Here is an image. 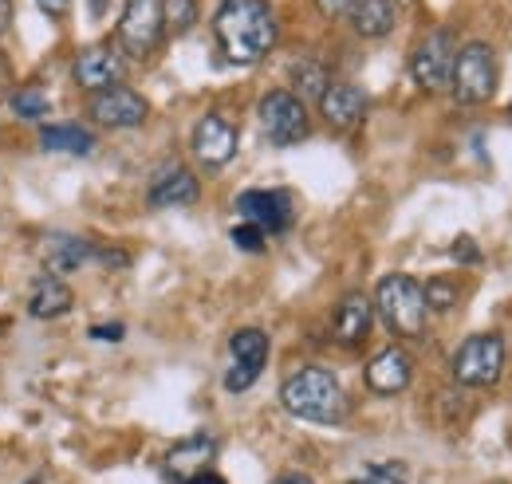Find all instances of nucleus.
<instances>
[{"label": "nucleus", "mask_w": 512, "mask_h": 484, "mask_svg": "<svg viewBox=\"0 0 512 484\" xmlns=\"http://www.w3.org/2000/svg\"><path fill=\"white\" fill-rule=\"evenodd\" d=\"M213 36L233 63H256L276 48V12L268 0H221L213 16Z\"/></svg>", "instance_id": "nucleus-1"}, {"label": "nucleus", "mask_w": 512, "mask_h": 484, "mask_svg": "<svg viewBox=\"0 0 512 484\" xmlns=\"http://www.w3.org/2000/svg\"><path fill=\"white\" fill-rule=\"evenodd\" d=\"M280 402L288 414L304 418V422L316 425H339L347 414V398H343V386L331 370L323 366H304L296 370L284 386H280Z\"/></svg>", "instance_id": "nucleus-2"}, {"label": "nucleus", "mask_w": 512, "mask_h": 484, "mask_svg": "<svg viewBox=\"0 0 512 484\" xmlns=\"http://www.w3.org/2000/svg\"><path fill=\"white\" fill-rule=\"evenodd\" d=\"M375 307H379L386 327L402 339H414L426 327V296H422V284L414 276H402V272L386 276L375 292Z\"/></svg>", "instance_id": "nucleus-3"}, {"label": "nucleus", "mask_w": 512, "mask_h": 484, "mask_svg": "<svg viewBox=\"0 0 512 484\" xmlns=\"http://www.w3.org/2000/svg\"><path fill=\"white\" fill-rule=\"evenodd\" d=\"M449 87H453V95H457L461 103H469V107L489 103L493 91H497V56H493V48L481 44V40L465 44V48L457 52V60H453V83H449Z\"/></svg>", "instance_id": "nucleus-4"}, {"label": "nucleus", "mask_w": 512, "mask_h": 484, "mask_svg": "<svg viewBox=\"0 0 512 484\" xmlns=\"http://www.w3.org/2000/svg\"><path fill=\"white\" fill-rule=\"evenodd\" d=\"M166 36V20H162V0H127L123 4V20H119V52H127L134 60L154 56V48Z\"/></svg>", "instance_id": "nucleus-5"}, {"label": "nucleus", "mask_w": 512, "mask_h": 484, "mask_svg": "<svg viewBox=\"0 0 512 484\" xmlns=\"http://www.w3.org/2000/svg\"><path fill=\"white\" fill-rule=\"evenodd\" d=\"M505 370L501 335H469L453 355V378L461 386H493Z\"/></svg>", "instance_id": "nucleus-6"}, {"label": "nucleus", "mask_w": 512, "mask_h": 484, "mask_svg": "<svg viewBox=\"0 0 512 484\" xmlns=\"http://www.w3.org/2000/svg\"><path fill=\"white\" fill-rule=\"evenodd\" d=\"M453 60H457L453 36H449V32H434V36H426V40L414 48V56H410V75H414V83H418L422 91L438 95V91H446L449 83H453Z\"/></svg>", "instance_id": "nucleus-7"}, {"label": "nucleus", "mask_w": 512, "mask_h": 484, "mask_svg": "<svg viewBox=\"0 0 512 484\" xmlns=\"http://www.w3.org/2000/svg\"><path fill=\"white\" fill-rule=\"evenodd\" d=\"M260 122L276 146H296L308 138V107L292 91H268L260 99Z\"/></svg>", "instance_id": "nucleus-8"}, {"label": "nucleus", "mask_w": 512, "mask_h": 484, "mask_svg": "<svg viewBox=\"0 0 512 484\" xmlns=\"http://www.w3.org/2000/svg\"><path fill=\"white\" fill-rule=\"evenodd\" d=\"M229 355H233V366L225 374V390L229 394H245L260 378V370L268 363V335L260 327H245L229 339Z\"/></svg>", "instance_id": "nucleus-9"}, {"label": "nucleus", "mask_w": 512, "mask_h": 484, "mask_svg": "<svg viewBox=\"0 0 512 484\" xmlns=\"http://www.w3.org/2000/svg\"><path fill=\"white\" fill-rule=\"evenodd\" d=\"M71 75H75V83H79L83 91L99 95V91H111V87L123 83L127 63H123V52H119L115 44H91V48H83V52L75 56Z\"/></svg>", "instance_id": "nucleus-10"}, {"label": "nucleus", "mask_w": 512, "mask_h": 484, "mask_svg": "<svg viewBox=\"0 0 512 484\" xmlns=\"http://www.w3.org/2000/svg\"><path fill=\"white\" fill-rule=\"evenodd\" d=\"M237 209L260 233H284L292 225V197L284 189H249L237 197Z\"/></svg>", "instance_id": "nucleus-11"}, {"label": "nucleus", "mask_w": 512, "mask_h": 484, "mask_svg": "<svg viewBox=\"0 0 512 484\" xmlns=\"http://www.w3.org/2000/svg\"><path fill=\"white\" fill-rule=\"evenodd\" d=\"M193 154L209 170L229 166L233 154H237V130H233V122H225L221 115H205V119L193 126Z\"/></svg>", "instance_id": "nucleus-12"}, {"label": "nucleus", "mask_w": 512, "mask_h": 484, "mask_svg": "<svg viewBox=\"0 0 512 484\" xmlns=\"http://www.w3.org/2000/svg\"><path fill=\"white\" fill-rule=\"evenodd\" d=\"M146 99L138 95V91H130V87H111V91H99L95 99H91V119L99 122V126H111V130H123V126H138V122H146Z\"/></svg>", "instance_id": "nucleus-13"}, {"label": "nucleus", "mask_w": 512, "mask_h": 484, "mask_svg": "<svg viewBox=\"0 0 512 484\" xmlns=\"http://www.w3.org/2000/svg\"><path fill=\"white\" fill-rule=\"evenodd\" d=\"M320 111L335 130H355L367 115V95L351 83H331L320 95Z\"/></svg>", "instance_id": "nucleus-14"}, {"label": "nucleus", "mask_w": 512, "mask_h": 484, "mask_svg": "<svg viewBox=\"0 0 512 484\" xmlns=\"http://www.w3.org/2000/svg\"><path fill=\"white\" fill-rule=\"evenodd\" d=\"M410 374H414V366H410V355L402 351V347H386L379 351L371 363H367V386L375 390V394H402L406 386H410Z\"/></svg>", "instance_id": "nucleus-15"}, {"label": "nucleus", "mask_w": 512, "mask_h": 484, "mask_svg": "<svg viewBox=\"0 0 512 484\" xmlns=\"http://www.w3.org/2000/svg\"><path fill=\"white\" fill-rule=\"evenodd\" d=\"M201 193V185L186 166H166L154 182H150V205L154 209H170V205H193Z\"/></svg>", "instance_id": "nucleus-16"}, {"label": "nucleus", "mask_w": 512, "mask_h": 484, "mask_svg": "<svg viewBox=\"0 0 512 484\" xmlns=\"http://www.w3.org/2000/svg\"><path fill=\"white\" fill-rule=\"evenodd\" d=\"M367 335H371V300L351 292L335 311V339L343 347H359Z\"/></svg>", "instance_id": "nucleus-17"}, {"label": "nucleus", "mask_w": 512, "mask_h": 484, "mask_svg": "<svg viewBox=\"0 0 512 484\" xmlns=\"http://www.w3.org/2000/svg\"><path fill=\"white\" fill-rule=\"evenodd\" d=\"M351 24H355L359 36L383 40V36L394 32V24H398V4H394V0H355Z\"/></svg>", "instance_id": "nucleus-18"}, {"label": "nucleus", "mask_w": 512, "mask_h": 484, "mask_svg": "<svg viewBox=\"0 0 512 484\" xmlns=\"http://www.w3.org/2000/svg\"><path fill=\"white\" fill-rule=\"evenodd\" d=\"M213 453H217V441L205 437V433H197V437H190V441H182V445L170 449L166 465H170L174 477H186V481H190L197 473H205V465L213 461Z\"/></svg>", "instance_id": "nucleus-19"}, {"label": "nucleus", "mask_w": 512, "mask_h": 484, "mask_svg": "<svg viewBox=\"0 0 512 484\" xmlns=\"http://www.w3.org/2000/svg\"><path fill=\"white\" fill-rule=\"evenodd\" d=\"M28 311L36 315V319H60L71 311V288H67L60 276H40L36 284H32V296H28Z\"/></svg>", "instance_id": "nucleus-20"}, {"label": "nucleus", "mask_w": 512, "mask_h": 484, "mask_svg": "<svg viewBox=\"0 0 512 484\" xmlns=\"http://www.w3.org/2000/svg\"><path fill=\"white\" fill-rule=\"evenodd\" d=\"M95 244L83 241V237H71V233H52L48 237V264L56 268V272H75V268H83L87 260H95Z\"/></svg>", "instance_id": "nucleus-21"}, {"label": "nucleus", "mask_w": 512, "mask_h": 484, "mask_svg": "<svg viewBox=\"0 0 512 484\" xmlns=\"http://www.w3.org/2000/svg\"><path fill=\"white\" fill-rule=\"evenodd\" d=\"M40 146L52 154H91L95 138H91V130H83L75 122H52L40 130Z\"/></svg>", "instance_id": "nucleus-22"}, {"label": "nucleus", "mask_w": 512, "mask_h": 484, "mask_svg": "<svg viewBox=\"0 0 512 484\" xmlns=\"http://www.w3.org/2000/svg\"><path fill=\"white\" fill-rule=\"evenodd\" d=\"M8 107L20 115V119H44L48 115V107H52V99H48V91L44 87H16L12 95H8Z\"/></svg>", "instance_id": "nucleus-23"}, {"label": "nucleus", "mask_w": 512, "mask_h": 484, "mask_svg": "<svg viewBox=\"0 0 512 484\" xmlns=\"http://www.w3.org/2000/svg\"><path fill=\"white\" fill-rule=\"evenodd\" d=\"M162 20L170 36H182L197 24V0H162Z\"/></svg>", "instance_id": "nucleus-24"}, {"label": "nucleus", "mask_w": 512, "mask_h": 484, "mask_svg": "<svg viewBox=\"0 0 512 484\" xmlns=\"http://www.w3.org/2000/svg\"><path fill=\"white\" fill-rule=\"evenodd\" d=\"M296 99L304 103V99H320L323 91H327V71H323L320 63H300L296 67Z\"/></svg>", "instance_id": "nucleus-25"}, {"label": "nucleus", "mask_w": 512, "mask_h": 484, "mask_svg": "<svg viewBox=\"0 0 512 484\" xmlns=\"http://www.w3.org/2000/svg\"><path fill=\"white\" fill-rule=\"evenodd\" d=\"M406 481H410V469L402 461H386V465L363 469L351 484H406Z\"/></svg>", "instance_id": "nucleus-26"}, {"label": "nucleus", "mask_w": 512, "mask_h": 484, "mask_svg": "<svg viewBox=\"0 0 512 484\" xmlns=\"http://www.w3.org/2000/svg\"><path fill=\"white\" fill-rule=\"evenodd\" d=\"M422 296H426V307H438V311H446L457 303V284L446 280V276H434L426 288H422Z\"/></svg>", "instance_id": "nucleus-27"}, {"label": "nucleus", "mask_w": 512, "mask_h": 484, "mask_svg": "<svg viewBox=\"0 0 512 484\" xmlns=\"http://www.w3.org/2000/svg\"><path fill=\"white\" fill-rule=\"evenodd\" d=\"M233 244L245 248V252H260V248H264V233H260L256 225H237V229H233Z\"/></svg>", "instance_id": "nucleus-28"}, {"label": "nucleus", "mask_w": 512, "mask_h": 484, "mask_svg": "<svg viewBox=\"0 0 512 484\" xmlns=\"http://www.w3.org/2000/svg\"><path fill=\"white\" fill-rule=\"evenodd\" d=\"M316 4H320L323 16H331V20L335 16H351V8H355V0H316Z\"/></svg>", "instance_id": "nucleus-29"}, {"label": "nucleus", "mask_w": 512, "mask_h": 484, "mask_svg": "<svg viewBox=\"0 0 512 484\" xmlns=\"http://www.w3.org/2000/svg\"><path fill=\"white\" fill-rule=\"evenodd\" d=\"M123 335H127L123 323H99V327H91V339H111V343H119Z\"/></svg>", "instance_id": "nucleus-30"}, {"label": "nucleus", "mask_w": 512, "mask_h": 484, "mask_svg": "<svg viewBox=\"0 0 512 484\" xmlns=\"http://www.w3.org/2000/svg\"><path fill=\"white\" fill-rule=\"evenodd\" d=\"M36 4H40V12L52 16V20H64L67 12H71V0H36Z\"/></svg>", "instance_id": "nucleus-31"}, {"label": "nucleus", "mask_w": 512, "mask_h": 484, "mask_svg": "<svg viewBox=\"0 0 512 484\" xmlns=\"http://www.w3.org/2000/svg\"><path fill=\"white\" fill-rule=\"evenodd\" d=\"M4 95H12V67L0 56V99H4Z\"/></svg>", "instance_id": "nucleus-32"}, {"label": "nucleus", "mask_w": 512, "mask_h": 484, "mask_svg": "<svg viewBox=\"0 0 512 484\" xmlns=\"http://www.w3.org/2000/svg\"><path fill=\"white\" fill-rule=\"evenodd\" d=\"M12 28V0H0V36Z\"/></svg>", "instance_id": "nucleus-33"}, {"label": "nucleus", "mask_w": 512, "mask_h": 484, "mask_svg": "<svg viewBox=\"0 0 512 484\" xmlns=\"http://www.w3.org/2000/svg\"><path fill=\"white\" fill-rule=\"evenodd\" d=\"M272 484H312V477H304V473H284V477H276Z\"/></svg>", "instance_id": "nucleus-34"}, {"label": "nucleus", "mask_w": 512, "mask_h": 484, "mask_svg": "<svg viewBox=\"0 0 512 484\" xmlns=\"http://www.w3.org/2000/svg\"><path fill=\"white\" fill-rule=\"evenodd\" d=\"M453 256H469V260H473V256H477V248H473V244L461 237V241L453 244Z\"/></svg>", "instance_id": "nucleus-35"}, {"label": "nucleus", "mask_w": 512, "mask_h": 484, "mask_svg": "<svg viewBox=\"0 0 512 484\" xmlns=\"http://www.w3.org/2000/svg\"><path fill=\"white\" fill-rule=\"evenodd\" d=\"M182 484H225L217 473H197V477H190V481H182Z\"/></svg>", "instance_id": "nucleus-36"}]
</instances>
